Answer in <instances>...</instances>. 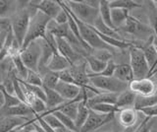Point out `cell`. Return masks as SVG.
Segmentation results:
<instances>
[{
	"instance_id": "cell-39",
	"label": "cell",
	"mask_w": 157,
	"mask_h": 132,
	"mask_svg": "<svg viewBox=\"0 0 157 132\" xmlns=\"http://www.w3.org/2000/svg\"><path fill=\"white\" fill-rule=\"evenodd\" d=\"M24 82L27 83V84H29V85H33V86H38V87L43 86L42 79H41L40 75L38 74V72H34L32 70H29L28 76Z\"/></svg>"
},
{
	"instance_id": "cell-34",
	"label": "cell",
	"mask_w": 157,
	"mask_h": 132,
	"mask_svg": "<svg viewBox=\"0 0 157 132\" xmlns=\"http://www.w3.org/2000/svg\"><path fill=\"white\" fill-rule=\"evenodd\" d=\"M151 4L148 5L147 9V18L149 21V27L153 31L154 36L157 38V6L155 5L154 1H151Z\"/></svg>"
},
{
	"instance_id": "cell-4",
	"label": "cell",
	"mask_w": 157,
	"mask_h": 132,
	"mask_svg": "<svg viewBox=\"0 0 157 132\" xmlns=\"http://www.w3.org/2000/svg\"><path fill=\"white\" fill-rule=\"evenodd\" d=\"M90 84L97 89L100 93H120L129 89V84L118 80L114 76H91L90 77Z\"/></svg>"
},
{
	"instance_id": "cell-18",
	"label": "cell",
	"mask_w": 157,
	"mask_h": 132,
	"mask_svg": "<svg viewBox=\"0 0 157 132\" xmlns=\"http://www.w3.org/2000/svg\"><path fill=\"white\" fill-rule=\"evenodd\" d=\"M43 89L46 96V100H45V105L47 107L46 112L53 111L59 106H61L63 102H66L54 89H49V88L46 87H43Z\"/></svg>"
},
{
	"instance_id": "cell-30",
	"label": "cell",
	"mask_w": 157,
	"mask_h": 132,
	"mask_svg": "<svg viewBox=\"0 0 157 132\" xmlns=\"http://www.w3.org/2000/svg\"><path fill=\"white\" fill-rule=\"evenodd\" d=\"M99 16L101 18V20L104 22L108 27H110L111 29H114L115 30V28L113 26L112 21H111V8L109 6V0H100Z\"/></svg>"
},
{
	"instance_id": "cell-3",
	"label": "cell",
	"mask_w": 157,
	"mask_h": 132,
	"mask_svg": "<svg viewBox=\"0 0 157 132\" xmlns=\"http://www.w3.org/2000/svg\"><path fill=\"white\" fill-rule=\"evenodd\" d=\"M64 4H65V2H64ZM65 6L68 9V11L70 12L72 17L75 19V21H76L77 25H78V31H80V35H81V37L82 38V41L85 42L86 45L91 48L92 50H112V51L115 50L114 48H112L108 45H106V43L103 42L99 37H98V35L95 33V31L93 30L92 27L90 25H86V24H85V23H82V21H80L71 12V10L67 7L66 4H65Z\"/></svg>"
},
{
	"instance_id": "cell-28",
	"label": "cell",
	"mask_w": 157,
	"mask_h": 132,
	"mask_svg": "<svg viewBox=\"0 0 157 132\" xmlns=\"http://www.w3.org/2000/svg\"><path fill=\"white\" fill-rule=\"evenodd\" d=\"M90 114V109L87 106V101H81L78 102V114L75 118V124L77 126V128L80 131L82 128V126L85 124L86 120L87 119V116Z\"/></svg>"
},
{
	"instance_id": "cell-51",
	"label": "cell",
	"mask_w": 157,
	"mask_h": 132,
	"mask_svg": "<svg viewBox=\"0 0 157 132\" xmlns=\"http://www.w3.org/2000/svg\"><path fill=\"white\" fill-rule=\"evenodd\" d=\"M153 81H154L155 85H156V94H155V95H157V78H156V79H154Z\"/></svg>"
},
{
	"instance_id": "cell-35",
	"label": "cell",
	"mask_w": 157,
	"mask_h": 132,
	"mask_svg": "<svg viewBox=\"0 0 157 132\" xmlns=\"http://www.w3.org/2000/svg\"><path fill=\"white\" fill-rule=\"evenodd\" d=\"M51 114H53L57 117V118L59 119V121L61 122V124L63 125V127H66V128L71 129V130L76 131V132H80L78 129L77 128L76 124H75V121H74L72 118H70L69 116H67L66 114H64L63 112L59 111V110H55V111H52Z\"/></svg>"
},
{
	"instance_id": "cell-31",
	"label": "cell",
	"mask_w": 157,
	"mask_h": 132,
	"mask_svg": "<svg viewBox=\"0 0 157 132\" xmlns=\"http://www.w3.org/2000/svg\"><path fill=\"white\" fill-rule=\"evenodd\" d=\"M155 105H157V95L148 96V97L136 96L134 109L136 110H140L141 109H145V107L153 106Z\"/></svg>"
},
{
	"instance_id": "cell-19",
	"label": "cell",
	"mask_w": 157,
	"mask_h": 132,
	"mask_svg": "<svg viewBox=\"0 0 157 132\" xmlns=\"http://www.w3.org/2000/svg\"><path fill=\"white\" fill-rule=\"evenodd\" d=\"M20 2L0 0V21L8 20L19 10Z\"/></svg>"
},
{
	"instance_id": "cell-12",
	"label": "cell",
	"mask_w": 157,
	"mask_h": 132,
	"mask_svg": "<svg viewBox=\"0 0 157 132\" xmlns=\"http://www.w3.org/2000/svg\"><path fill=\"white\" fill-rule=\"evenodd\" d=\"M29 5L34 10L39 11L43 13L53 20L54 18L57 16V14L62 10V6L60 5L59 1H52V0H42V1L38 2H33L29 1Z\"/></svg>"
},
{
	"instance_id": "cell-38",
	"label": "cell",
	"mask_w": 157,
	"mask_h": 132,
	"mask_svg": "<svg viewBox=\"0 0 157 132\" xmlns=\"http://www.w3.org/2000/svg\"><path fill=\"white\" fill-rule=\"evenodd\" d=\"M40 116L42 117L43 120L45 121L49 126L52 127L54 130L63 127V125L61 124V122L59 121V119L53 114H51V112H45V114H41Z\"/></svg>"
},
{
	"instance_id": "cell-40",
	"label": "cell",
	"mask_w": 157,
	"mask_h": 132,
	"mask_svg": "<svg viewBox=\"0 0 157 132\" xmlns=\"http://www.w3.org/2000/svg\"><path fill=\"white\" fill-rule=\"evenodd\" d=\"M153 125H154V118L145 116L144 119L136 126L135 132H151Z\"/></svg>"
},
{
	"instance_id": "cell-55",
	"label": "cell",
	"mask_w": 157,
	"mask_h": 132,
	"mask_svg": "<svg viewBox=\"0 0 157 132\" xmlns=\"http://www.w3.org/2000/svg\"><path fill=\"white\" fill-rule=\"evenodd\" d=\"M1 107H2V106H1V105H0V109H1Z\"/></svg>"
},
{
	"instance_id": "cell-14",
	"label": "cell",
	"mask_w": 157,
	"mask_h": 132,
	"mask_svg": "<svg viewBox=\"0 0 157 132\" xmlns=\"http://www.w3.org/2000/svg\"><path fill=\"white\" fill-rule=\"evenodd\" d=\"M54 90L65 101H73L80 94L81 87H78V85L75 84H71V83H65L59 81Z\"/></svg>"
},
{
	"instance_id": "cell-53",
	"label": "cell",
	"mask_w": 157,
	"mask_h": 132,
	"mask_svg": "<svg viewBox=\"0 0 157 132\" xmlns=\"http://www.w3.org/2000/svg\"><path fill=\"white\" fill-rule=\"evenodd\" d=\"M31 132H38V131H37L36 129H33V130H32Z\"/></svg>"
},
{
	"instance_id": "cell-46",
	"label": "cell",
	"mask_w": 157,
	"mask_h": 132,
	"mask_svg": "<svg viewBox=\"0 0 157 132\" xmlns=\"http://www.w3.org/2000/svg\"><path fill=\"white\" fill-rule=\"evenodd\" d=\"M9 30H10V23L8 24V25L2 26V30H1V32H0V51L2 50V48L4 46V43H5V42H6Z\"/></svg>"
},
{
	"instance_id": "cell-48",
	"label": "cell",
	"mask_w": 157,
	"mask_h": 132,
	"mask_svg": "<svg viewBox=\"0 0 157 132\" xmlns=\"http://www.w3.org/2000/svg\"><path fill=\"white\" fill-rule=\"evenodd\" d=\"M0 105L2 106L4 105V96H3V93H2L1 89H0Z\"/></svg>"
},
{
	"instance_id": "cell-23",
	"label": "cell",
	"mask_w": 157,
	"mask_h": 132,
	"mask_svg": "<svg viewBox=\"0 0 157 132\" xmlns=\"http://www.w3.org/2000/svg\"><path fill=\"white\" fill-rule=\"evenodd\" d=\"M136 99V95L128 89L119 94L116 102V106L119 110L128 109V107H134Z\"/></svg>"
},
{
	"instance_id": "cell-50",
	"label": "cell",
	"mask_w": 157,
	"mask_h": 132,
	"mask_svg": "<svg viewBox=\"0 0 157 132\" xmlns=\"http://www.w3.org/2000/svg\"><path fill=\"white\" fill-rule=\"evenodd\" d=\"M102 132H120V131L115 130V129H111V130H106V131H102Z\"/></svg>"
},
{
	"instance_id": "cell-33",
	"label": "cell",
	"mask_w": 157,
	"mask_h": 132,
	"mask_svg": "<svg viewBox=\"0 0 157 132\" xmlns=\"http://www.w3.org/2000/svg\"><path fill=\"white\" fill-rule=\"evenodd\" d=\"M87 106L90 110L101 114H115L120 110L116 106V105H110V104H95Z\"/></svg>"
},
{
	"instance_id": "cell-29",
	"label": "cell",
	"mask_w": 157,
	"mask_h": 132,
	"mask_svg": "<svg viewBox=\"0 0 157 132\" xmlns=\"http://www.w3.org/2000/svg\"><path fill=\"white\" fill-rule=\"evenodd\" d=\"M10 58H11V60H12L13 68H14L15 73H16V75H17V78L21 81H25L28 76L29 69L26 67V65L24 64L23 60L21 59V57H20V53L15 56L10 57Z\"/></svg>"
},
{
	"instance_id": "cell-45",
	"label": "cell",
	"mask_w": 157,
	"mask_h": 132,
	"mask_svg": "<svg viewBox=\"0 0 157 132\" xmlns=\"http://www.w3.org/2000/svg\"><path fill=\"white\" fill-rule=\"evenodd\" d=\"M139 112H141L142 114L146 117H152V118H156L157 117V105L153 106L145 107V109H141L140 110H137Z\"/></svg>"
},
{
	"instance_id": "cell-20",
	"label": "cell",
	"mask_w": 157,
	"mask_h": 132,
	"mask_svg": "<svg viewBox=\"0 0 157 132\" xmlns=\"http://www.w3.org/2000/svg\"><path fill=\"white\" fill-rule=\"evenodd\" d=\"M131 15L129 10L121 8H113L111 9V21L115 30L119 31L125 25L126 21Z\"/></svg>"
},
{
	"instance_id": "cell-47",
	"label": "cell",
	"mask_w": 157,
	"mask_h": 132,
	"mask_svg": "<svg viewBox=\"0 0 157 132\" xmlns=\"http://www.w3.org/2000/svg\"><path fill=\"white\" fill-rule=\"evenodd\" d=\"M55 131L56 132H76V131H73L71 129H68V128H66V127H61V128L56 129Z\"/></svg>"
},
{
	"instance_id": "cell-44",
	"label": "cell",
	"mask_w": 157,
	"mask_h": 132,
	"mask_svg": "<svg viewBox=\"0 0 157 132\" xmlns=\"http://www.w3.org/2000/svg\"><path fill=\"white\" fill-rule=\"evenodd\" d=\"M53 20L55 21L58 25H65V24H68V13H67V11L62 7V10L57 14V16L54 18Z\"/></svg>"
},
{
	"instance_id": "cell-10",
	"label": "cell",
	"mask_w": 157,
	"mask_h": 132,
	"mask_svg": "<svg viewBox=\"0 0 157 132\" xmlns=\"http://www.w3.org/2000/svg\"><path fill=\"white\" fill-rule=\"evenodd\" d=\"M129 90L136 96L148 97L156 94V85L151 78L134 79L129 84Z\"/></svg>"
},
{
	"instance_id": "cell-49",
	"label": "cell",
	"mask_w": 157,
	"mask_h": 132,
	"mask_svg": "<svg viewBox=\"0 0 157 132\" xmlns=\"http://www.w3.org/2000/svg\"><path fill=\"white\" fill-rule=\"evenodd\" d=\"M136 126H137V124H136V126H134V127H131V128H126V130H125L124 132H135V130H136Z\"/></svg>"
},
{
	"instance_id": "cell-15",
	"label": "cell",
	"mask_w": 157,
	"mask_h": 132,
	"mask_svg": "<svg viewBox=\"0 0 157 132\" xmlns=\"http://www.w3.org/2000/svg\"><path fill=\"white\" fill-rule=\"evenodd\" d=\"M31 120L32 119L28 118V117L11 115L3 116L0 118V132H11Z\"/></svg>"
},
{
	"instance_id": "cell-6",
	"label": "cell",
	"mask_w": 157,
	"mask_h": 132,
	"mask_svg": "<svg viewBox=\"0 0 157 132\" xmlns=\"http://www.w3.org/2000/svg\"><path fill=\"white\" fill-rule=\"evenodd\" d=\"M130 52V66L134 73L135 79L147 78L150 68L147 64L144 54L140 47L132 46L129 48Z\"/></svg>"
},
{
	"instance_id": "cell-13",
	"label": "cell",
	"mask_w": 157,
	"mask_h": 132,
	"mask_svg": "<svg viewBox=\"0 0 157 132\" xmlns=\"http://www.w3.org/2000/svg\"><path fill=\"white\" fill-rule=\"evenodd\" d=\"M70 71H71V74L73 76L74 82H75L76 85H78L81 88H87L90 85L86 59L80 63L72 65L70 67Z\"/></svg>"
},
{
	"instance_id": "cell-25",
	"label": "cell",
	"mask_w": 157,
	"mask_h": 132,
	"mask_svg": "<svg viewBox=\"0 0 157 132\" xmlns=\"http://www.w3.org/2000/svg\"><path fill=\"white\" fill-rule=\"evenodd\" d=\"M119 94L116 93H100V94L95 95L91 99L87 100V106L95 105V104H110L116 105Z\"/></svg>"
},
{
	"instance_id": "cell-9",
	"label": "cell",
	"mask_w": 157,
	"mask_h": 132,
	"mask_svg": "<svg viewBox=\"0 0 157 132\" xmlns=\"http://www.w3.org/2000/svg\"><path fill=\"white\" fill-rule=\"evenodd\" d=\"M115 114H101L90 110V114L87 116L85 124L82 126L80 132H94L98 128H101L102 126L109 123L114 118Z\"/></svg>"
},
{
	"instance_id": "cell-21",
	"label": "cell",
	"mask_w": 157,
	"mask_h": 132,
	"mask_svg": "<svg viewBox=\"0 0 157 132\" xmlns=\"http://www.w3.org/2000/svg\"><path fill=\"white\" fill-rule=\"evenodd\" d=\"M92 27L97 33L101 34V35L114 38H117V40H125V38L119 34V32L114 30V29H111L110 27H108L106 24L101 20L100 16L96 19L94 23H93Z\"/></svg>"
},
{
	"instance_id": "cell-2",
	"label": "cell",
	"mask_w": 157,
	"mask_h": 132,
	"mask_svg": "<svg viewBox=\"0 0 157 132\" xmlns=\"http://www.w3.org/2000/svg\"><path fill=\"white\" fill-rule=\"evenodd\" d=\"M50 20H51L50 18L39 11L36 10L33 13L31 20H29L28 33L26 35V38H25L22 50L25 47H27L31 42L36 40H39V38H45L46 28Z\"/></svg>"
},
{
	"instance_id": "cell-1",
	"label": "cell",
	"mask_w": 157,
	"mask_h": 132,
	"mask_svg": "<svg viewBox=\"0 0 157 132\" xmlns=\"http://www.w3.org/2000/svg\"><path fill=\"white\" fill-rule=\"evenodd\" d=\"M34 11L36 10L33 8H32L29 4H27V5L20 8L9 19L10 28H11V31L14 35L15 40L19 42V45L21 46H23L25 38H26V35L28 33L29 20H31V17Z\"/></svg>"
},
{
	"instance_id": "cell-27",
	"label": "cell",
	"mask_w": 157,
	"mask_h": 132,
	"mask_svg": "<svg viewBox=\"0 0 157 132\" xmlns=\"http://www.w3.org/2000/svg\"><path fill=\"white\" fill-rule=\"evenodd\" d=\"M87 65V73L88 74H99L105 69L107 63L100 61L93 55L88 54L85 57Z\"/></svg>"
},
{
	"instance_id": "cell-42",
	"label": "cell",
	"mask_w": 157,
	"mask_h": 132,
	"mask_svg": "<svg viewBox=\"0 0 157 132\" xmlns=\"http://www.w3.org/2000/svg\"><path fill=\"white\" fill-rule=\"evenodd\" d=\"M32 110L33 111L34 115L38 114V115H41L43 114H45L47 111V107L45 105V102H43L40 99H36V101L33 102V104L31 106Z\"/></svg>"
},
{
	"instance_id": "cell-54",
	"label": "cell",
	"mask_w": 157,
	"mask_h": 132,
	"mask_svg": "<svg viewBox=\"0 0 157 132\" xmlns=\"http://www.w3.org/2000/svg\"><path fill=\"white\" fill-rule=\"evenodd\" d=\"M154 3L156 4V5H157V0H155V1H154Z\"/></svg>"
},
{
	"instance_id": "cell-56",
	"label": "cell",
	"mask_w": 157,
	"mask_h": 132,
	"mask_svg": "<svg viewBox=\"0 0 157 132\" xmlns=\"http://www.w3.org/2000/svg\"><path fill=\"white\" fill-rule=\"evenodd\" d=\"M155 5H156V4H155ZM156 6H157V5H156Z\"/></svg>"
},
{
	"instance_id": "cell-8",
	"label": "cell",
	"mask_w": 157,
	"mask_h": 132,
	"mask_svg": "<svg viewBox=\"0 0 157 132\" xmlns=\"http://www.w3.org/2000/svg\"><path fill=\"white\" fill-rule=\"evenodd\" d=\"M120 30L129 34V35H132V36L140 38V40L141 38H144V41H147L151 36L154 35L153 31L151 30V28L149 26L145 25V24L140 22V20H137L136 18H135L132 15L129 16L128 20L125 23V25L123 26Z\"/></svg>"
},
{
	"instance_id": "cell-22",
	"label": "cell",
	"mask_w": 157,
	"mask_h": 132,
	"mask_svg": "<svg viewBox=\"0 0 157 132\" xmlns=\"http://www.w3.org/2000/svg\"><path fill=\"white\" fill-rule=\"evenodd\" d=\"M38 74L42 79V87H46L49 89H55L59 82V78L56 72L49 71L46 67H40L38 69Z\"/></svg>"
},
{
	"instance_id": "cell-32",
	"label": "cell",
	"mask_w": 157,
	"mask_h": 132,
	"mask_svg": "<svg viewBox=\"0 0 157 132\" xmlns=\"http://www.w3.org/2000/svg\"><path fill=\"white\" fill-rule=\"evenodd\" d=\"M109 6L111 9L113 8H121L126 9V10H132V9L141 7V4L140 2L134 1V0H110Z\"/></svg>"
},
{
	"instance_id": "cell-41",
	"label": "cell",
	"mask_w": 157,
	"mask_h": 132,
	"mask_svg": "<svg viewBox=\"0 0 157 132\" xmlns=\"http://www.w3.org/2000/svg\"><path fill=\"white\" fill-rule=\"evenodd\" d=\"M117 64L115 63L114 60H110L109 62H107V65L105 67V69L103 70L99 74H88V77L91 76H104V77H112L114 76V73L116 70Z\"/></svg>"
},
{
	"instance_id": "cell-16",
	"label": "cell",
	"mask_w": 157,
	"mask_h": 132,
	"mask_svg": "<svg viewBox=\"0 0 157 132\" xmlns=\"http://www.w3.org/2000/svg\"><path fill=\"white\" fill-rule=\"evenodd\" d=\"M118 114V120L121 126L124 128H131L137 124V110L134 107H128V109H122L117 112Z\"/></svg>"
},
{
	"instance_id": "cell-26",
	"label": "cell",
	"mask_w": 157,
	"mask_h": 132,
	"mask_svg": "<svg viewBox=\"0 0 157 132\" xmlns=\"http://www.w3.org/2000/svg\"><path fill=\"white\" fill-rule=\"evenodd\" d=\"M78 102H80V101H78V99H77V98L73 101H66L65 102H63L61 106H59L57 109H55L53 111H55V110L61 111L64 114H66L67 116H69L70 118H72L74 121H75V118L78 114Z\"/></svg>"
},
{
	"instance_id": "cell-43",
	"label": "cell",
	"mask_w": 157,
	"mask_h": 132,
	"mask_svg": "<svg viewBox=\"0 0 157 132\" xmlns=\"http://www.w3.org/2000/svg\"><path fill=\"white\" fill-rule=\"evenodd\" d=\"M58 78H59V81H62V82H65V83H71V84H75L73 79V76L71 74V71H70V68L66 70H63L60 72H56ZM76 85V84H75Z\"/></svg>"
},
{
	"instance_id": "cell-24",
	"label": "cell",
	"mask_w": 157,
	"mask_h": 132,
	"mask_svg": "<svg viewBox=\"0 0 157 132\" xmlns=\"http://www.w3.org/2000/svg\"><path fill=\"white\" fill-rule=\"evenodd\" d=\"M114 77L117 78L118 80L127 83V84H130L135 79L134 73H132L130 64H125V63L124 64H117Z\"/></svg>"
},
{
	"instance_id": "cell-7",
	"label": "cell",
	"mask_w": 157,
	"mask_h": 132,
	"mask_svg": "<svg viewBox=\"0 0 157 132\" xmlns=\"http://www.w3.org/2000/svg\"><path fill=\"white\" fill-rule=\"evenodd\" d=\"M41 56V47L39 40H36L29 45L23 48L20 51V57L23 60L24 64L29 70H32L34 72H38L39 62H40Z\"/></svg>"
},
{
	"instance_id": "cell-52",
	"label": "cell",
	"mask_w": 157,
	"mask_h": 132,
	"mask_svg": "<svg viewBox=\"0 0 157 132\" xmlns=\"http://www.w3.org/2000/svg\"><path fill=\"white\" fill-rule=\"evenodd\" d=\"M6 25H8V24H6ZM2 26H5V25H0V32L2 30Z\"/></svg>"
},
{
	"instance_id": "cell-36",
	"label": "cell",
	"mask_w": 157,
	"mask_h": 132,
	"mask_svg": "<svg viewBox=\"0 0 157 132\" xmlns=\"http://www.w3.org/2000/svg\"><path fill=\"white\" fill-rule=\"evenodd\" d=\"M0 89H1V91L3 93V96H4V105L2 107H12V106H15L22 102L16 96L9 94V93L4 89V87L2 86L1 83H0Z\"/></svg>"
},
{
	"instance_id": "cell-5",
	"label": "cell",
	"mask_w": 157,
	"mask_h": 132,
	"mask_svg": "<svg viewBox=\"0 0 157 132\" xmlns=\"http://www.w3.org/2000/svg\"><path fill=\"white\" fill-rule=\"evenodd\" d=\"M67 7L78 20L86 25L92 26L96 19L99 17V9L93 8L86 4L85 1H64Z\"/></svg>"
},
{
	"instance_id": "cell-17",
	"label": "cell",
	"mask_w": 157,
	"mask_h": 132,
	"mask_svg": "<svg viewBox=\"0 0 157 132\" xmlns=\"http://www.w3.org/2000/svg\"><path fill=\"white\" fill-rule=\"evenodd\" d=\"M71 66V63L65 57L62 56L59 52H54L51 59L49 60L48 64L46 65V68L49 71L52 72H60L69 69Z\"/></svg>"
},
{
	"instance_id": "cell-11",
	"label": "cell",
	"mask_w": 157,
	"mask_h": 132,
	"mask_svg": "<svg viewBox=\"0 0 157 132\" xmlns=\"http://www.w3.org/2000/svg\"><path fill=\"white\" fill-rule=\"evenodd\" d=\"M56 46H57V51L60 53L62 56H64L66 59L71 63V65L77 64L85 60V57L78 53L72 46L69 43L65 38H56Z\"/></svg>"
},
{
	"instance_id": "cell-37",
	"label": "cell",
	"mask_w": 157,
	"mask_h": 132,
	"mask_svg": "<svg viewBox=\"0 0 157 132\" xmlns=\"http://www.w3.org/2000/svg\"><path fill=\"white\" fill-rule=\"evenodd\" d=\"M90 54L93 55L95 58H97V59H99L100 61L107 63L110 60H113L114 51L109 50H92Z\"/></svg>"
}]
</instances>
